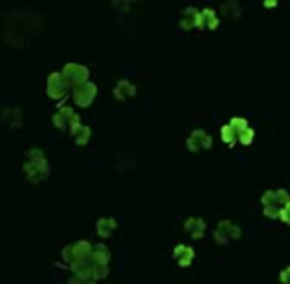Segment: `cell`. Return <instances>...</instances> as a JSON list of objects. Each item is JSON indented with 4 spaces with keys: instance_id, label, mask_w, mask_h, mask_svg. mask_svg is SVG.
<instances>
[{
    "instance_id": "cell-1",
    "label": "cell",
    "mask_w": 290,
    "mask_h": 284,
    "mask_svg": "<svg viewBox=\"0 0 290 284\" xmlns=\"http://www.w3.org/2000/svg\"><path fill=\"white\" fill-rule=\"evenodd\" d=\"M213 237H215V241H217L219 245H227L231 239H233V241H237V239L241 237V227H239V225H235L233 221L223 219V221H219V225H217V229H215Z\"/></svg>"
},
{
    "instance_id": "cell-2",
    "label": "cell",
    "mask_w": 290,
    "mask_h": 284,
    "mask_svg": "<svg viewBox=\"0 0 290 284\" xmlns=\"http://www.w3.org/2000/svg\"><path fill=\"white\" fill-rule=\"evenodd\" d=\"M188 148L192 152H199V150L211 148V136L205 130H193L192 136L188 138Z\"/></svg>"
},
{
    "instance_id": "cell-3",
    "label": "cell",
    "mask_w": 290,
    "mask_h": 284,
    "mask_svg": "<svg viewBox=\"0 0 290 284\" xmlns=\"http://www.w3.org/2000/svg\"><path fill=\"white\" fill-rule=\"evenodd\" d=\"M186 231L192 235L193 239H201L205 233V221L197 219V217H190L186 221Z\"/></svg>"
},
{
    "instance_id": "cell-4",
    "label": "cell",
    "mask_w": 290,
    "mask_h": 284,
    "mask_svg": "<svg viewBox=\"0 0 290 284\" xmlns=\"http://www.w3.org/2000/svg\"><path fill=\"white\" fill-rule=\"evenodd\" d=\"M174 256L178 258L180 266H190L193 260V249L192 247H184V245H178L174 249Z\"/></svg>"
},
{
    "instance_id": "cell-5",
    "label": "cell",
    "mask_w": 290,
    "mask_h": 284,
    "mask_svg": "<svg viewBox=\"0 0 290 284\" xmlns=\"http://www.w3.org/2000/svg\"><path fill=\"white\" fill-rule=\"evenodd\" d=\"M221 140L225 142L227 146H235L237 144V130L229 123L225 126H221Z\"/></svg>"
},
{
    "instance_id": "cell-6",
    "label": "cell",
    "mask_w": 290,
    "mask_h": 284,
    "mask_svg": "<svg viewBox=\"0 0 290 284\" xmlns=\"http://www.w3.org/2000/svg\"><path fill=\"white\" fill-rule=\"evenodd\" d=\"M201 14H203L205 28H207V30H217V26H219V18L215 16V12H213L211 8H205V10H201Z\"/></svg>"
},
{
    "instance_id": "cell-7",
    "label": "cell",
    "mask_w": 290,
    "mask_h": 284,
    "mask_svg": "<svg viewBox=\"0 0 290 284\" xmlns=\"http://www.w3.org/2000/svg\"><path fill=\"white\" fill-rule=\"evenodd\" d=\"M253 138H255V130H253L251 126H247V128H243V130L237 132V142H241V144H245V146L253 144Z\"/></svg>"
},
{
    "instance_id": "cell-8",
    "label": "cell",
    "mask_w": 290,
    "mask_h": 284,
    "mask_svg": "<svg viewBox=\"0 0 290 284\" xmlns=\"http://www.w3.org/2000/svg\"><path fill=\"white\" fill-rule=\"evenodd\" d=\"M195 18H197V10L188 8V10H186V16H184V20H182V26H184L186 30L195 28Z\"/></svg>"
},
{
    "instance_id": "cell-9",
    "label": "cell",
    "mask_w": 290,
    "mask_h": 284,
    "mask_svg": "<svg viewBox=\"0 0 290 284\" xmlns=\"http://www.w3.org/2000/svg\"><path fill=\"white\" fill-rule=\"evenodd\" d=\"M274 197H276V203H278V207H282L284 203H288L290 201V195L286 189H278V191H274Z\"/></svg>"
},
{
    "instance_id": "cell-10",
    "label": "cell",
    "mask_w": 290,
    "mask_h": 284,
    "mask_svg": "<svg viewBox=\"0 0 290 284\" xmlns=\"http://www.w3.org/2000/svg\"><path fill=\"white\" fill-rule=\"evenodd\" d=\"M278 211H280V207H274V205H264L262 207V213L268 219H278Z\"/></svg>"
},
{
    "instance_id": "cell-11",
    "label": "cell",
    "mask_w": 290,
    "mask_h": 284,
    "mask_svg": "<svg viewBox=\"0 0 290 284\" xmlns=\"http://www.w3.org/2000/svg\"><path fill=\"white\" fill-rule=\"evenodd\" d=\"M278 219L282 221V223H286V225H290V201L280 207V211H278Z\"/></svg>"
},
{
    "instance_id": "cell-12",
    "label": "cell",
    "mask_w": 290,
    "mask_h": 284,
    "mask_svg": "<svg viewBox=\"0 0 290 284\" xmlns=\"http://www.w3.org/2000/svg\"><path fill=\"white\" fill-rule=\"evenodd\" d=\"M229 125L233 126V128H235L237 132H239V130H243V128H247V126H249V123H247V119H241V117H235V119H231V121H229Z\"/></svg>"
},
{
    "instance_id": "cell-13",
    "label": "cell",
    "mask_w": 290,
    "mask_h": 284,
    "mask_svg": "<svg viewBox=\"0 0 290 284\" xmlns=\"http://www.w3.org/2000/svg\"><path fill=\"white\" fill-rule=\"evenodd\" d=\"M278 278H280V282L282 284H290V266H286V268L280 272V276H278Z\"/></svg>"
},
{
    "instance_id": "cell-14",
    "label": "cell",
    "mask_w": 290,
    "mask_h": 284,
    "mask_svg": "<svg viewBox=\"0 0 290 284\" xmlns=\"http://www.w3.org/2000/svg\"><path fill=\"white\" fill-rule=\"evenodd\" d=\"M278 4V0H262V6L264 8H274Z\"/></svg>"
}]
</instances>
